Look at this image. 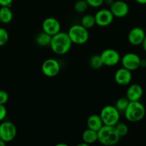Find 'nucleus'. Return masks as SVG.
Segmentation results:
<instances>
[{"label":"nucleus","mask_w":146,"mask_h":146,"mask_svg":"<svg viewBox=\"0 0 146 146\" xmlns=\"http://www.w3.org/2000/svg\"><path fill=\"white\" fill-rule=\"evenodd\" d=\"M143 95L142 86L138 84H131L126 91V98L130 101H140Z\"/></svg>","instance_id":"obj_15"},{"label":"nucleus","mask_w":146,"mask_h":146,"mask_svg":"<svg viewBox=\"0 0 146 146\" xmlns=\"http://www.w3.org/2000/svg\"><path fill=\"white\" fill-rule=\"evenodd\" d=\"M115 129L121 138L125 136L128 133V127L125 123L118 121L115 125Z\"/></svg>","instance_id":"obj_23"},{"label":"nucleus","mask_w":146,"mask_h":146,"mask_svg":"<svg viewBox=\"0 0 146 146\" xmlns=\"http://www.w3.org/2000/svg\"><path fill=\"white\" fill-rule=\"evenodd\" d=\"M89 65L91 68H94V69H99V68H101L104 66L101 56L99 54H96V55L92 56L90 58Z\"/></svg>","instance_id":"obj_22"},{"label":"nucleus","mask_w":146,"mask_h":146,"mask_svg":"<svg viewBox=\"0 0 146 146\" xmlns=\"http://www.w3.org/2000/svg\"><path fill=\"white\" fill-rule=\"evenodd\" d=\"M61 145H64V146H68V145H66V144H64V143L58 144V145H57V146H61Z\"/></svg>","instance_id":"obj_35"},{"label":"nucleus","mask_w":146,"mask_h":146,"mask_svg":"<svg viewBox=\"0 0 146 146\" xmlns=\"http://www.w3.org/2000/svg\"><path fill=\"white\" fill-rule=\"evenodd\" d=\"M81 24L87 29L93 28L96 25L95 17L92 14H86L81 19Z\"/></svg>","instance_id":"obj_20"},{"label":"nucleus","mask_w":146,"mask_h":146,"mask_svg":"<svg viewBox=\"0 0 146 146\" xmlns=\"http://www.w3.org/2000/svg\"><path fill=\"white\" fill-rule=\"evenodd\" d=\"M42 29L44 32L52 36L61 31V24L56 18L48 17L43 21Z\"/></svg>","instance_id":"obj_12"},{"label":"nucleus","mask_w":146,"mask_h":146,"mask_svg":"<svg viewBox=\"0 0 146 146\" xmlns=\"http://www.w3.org/2000/svg\"><path fill=\"white\" fill-rule=\"evenodd\" d=\"M110 10L114 17L123 18L126 17L129 13V6L125 1L122 0L114 1L113 3L110 6Z\"/></svg>","instance_id":"obj_11"},{"label":"nucleus","mask_w":146,"mask_h":146,"mask_svg":"<svg viewBox=\"0 0 146 146\" xmlns=\"http://www.w3.org/2000/svg\"><path fill=\"white\" fill-rule=\"evenodd\" d=\"M17 133V127L13 123L4 121L0 124V138L6 143L14 141Z\"/></svg>","instance_id":"obj_6"},{"label":"nucleus","mask_w":146,"mask_h":146,"mask_svg":"<svg viewBox=\"0 0 146 146\" xmlns=\"http://www.w3.org/2000/svg\"><path fill=\"white\" fill-rule=\"evenodd\" d=\"M7 115V111L4 105L0 104V122L5 119Z\"/></svg>","instance_id":"obj_28"},{"label":"nucleus","mask_w":146,"mask_h":146,"mask_svg":"<svg viewBox=\"0 0 146 146\" xmlns=\"http://www.w3.org/2000/svg\"><path fill=\"white\" fill-rule=\"evenodd\" d=\"M132 77L131 71L123 67L117 70L114 76L115 82L120 86L128 85L132 81Z\"/></svg>","instance_id":"obj_14"},{"label":"nucleus","mask_w":146,"mask_h":146,"mask_svg":"<svg viewBox=\"0 0 146 146\" xmlns=\"http://www.w3.org/2000/svg\"><path fill=\"white\" fill-rule=\"evenodd\" d=\"M134 1L138 3V4H142V5L146 4V0H134Z\"/></svg>","instance_id":"obj_32"},{"label":"nucleus","mask_w":146,"mask_h":146,"mask_svg":"<svg viewBox=\"0 0 146 146\" xmlns=\"http://www.w3.org/2000/svg\"><path fill=\"white\" fill-rule=\"evenodd\" d=\"M67 33L73 44L78 45L86 44L89 38L88 29L81 24H74L71 26Z\"/></svg>","instance_id":"obj_4"},{"label":"nucleus","mask_w":146,"mask_h":146,"mask_svg":"<svg viewBox=\"0 0 146 146\" xmlns=\"http://www.w3.org/2000/svg\"><path fill=\"white\" fill-rule=\"evenodd\" d=\"M88 7L98 8L104 4V0H86Z\"/></svg>","instance_id":"obj_26"},{"label":"nucleus","mask_w":146,"mask_h":146,"mask_svg":"<svg viewBox=\"0 0 146 146\" xmlns=\"http://www.w3.org/2000/svg\"><path fill=\"white\" fill-rule=\"evenodd\" d=\"M103 125H104V123L99 115L94 114V115H90L87 119V127L90 129L98 132L102 128Z\"/></svg>","instance_id":"obj_16"},{"label":"nucleus","mask_w":146,"mask_h":146,"mask_svg":"<svg viewBox=\"0 0 146 146\" xmlns=\"http://www.w3.org/2000/svg\"><path fill=\"white\" fill-rule=\"evenodd\" d=\"M145 35L143 29L138 27H134L128 33V40L133 46H139L142 44Z\"/></svg>","instance_id":"obj_13"},{"label":"nucleus","mask_w":146,"mask_h":146,"mask_svg":"<svg viewBox=\"0 0 146 146\" xmlns=\"http://www.w3.org/2000/svg\"><path fill=\"white\" fill-rule=\"evenodd\" d=\"M96 24L99 27H105L109 26L113 21L114 16L111 13V10L107 9H100L94 15Z\"/></svg>","instance_id":"obj_10"},{"label":"nucleus","mask_w":146,"mask_h":146,"mask_svg":"<svg viewBox=\"0 0 146 146\" xmlns=\"http://www.w3.org/2000/svg\"><path fill=\"white\" fill-rule=\"evenodd\" d=\"M13 12L10 7H1L0 8V22L7 24L11 21Z\"/></svg>","instance_id":"obj_18"},{"label":"nucleus","mask_w":146,"mask_h":146,"mask_svg":"<svg viewBox=\"0 0 146 146\" xmlns=\"http://www.w3.org/2000/svg\"><path fill=\"white\" fill-rule=\"evenodd\" d=\"M72 44L73 43L68 36V33L59 31L52 36L49 46L54 54L57 55H64L70 51Z\"/></svg>","instance_id":"obj_1"},{"label":"nucleus","mask_w":146,"mask_h":146,"mask_svg":"<svg viewBox=\"0 0 146 146\" xmlns=\"http://www.w3.org/2000/svg\"><path fill=\"white\" fill-rule=\"evenodd\" d=\"M9 40V34L7 30L0 27V46H3Z\"/></svg>","instance_id":"obj_25"},{"label":"nucleus","mask_w":146,"mask_h":146,"mask_svg":"<svg viewBox=\"0 0 146 146\" xmlns=\"http://www.w3.org/2000/svg\"><path fill=\"white\" fill-rule=\"evenodd\" d=\"M123 113L125 118L129 122H138L145 117V108L143 104L139 101H130Z\"/></svg>","instance_id":"obj_3"},{"label":"nucleus","mask_w":146,"mask_h":146,"mask_svg":"<svg viewBox=\"0 0 146 146\" xmlns=\"http://www.w3.org/2000/svg\"><path fill=\"white\" fill-rule=\"evenodd\" d=\"M82 141L88 145L94 143L98 141V132L92 129L85 130L82 134Z\"/></svg>","instance_id":"obj_17"},{"label":"nucleus","mask_w":146,"mask_h":146,"mask_svg":"<svg viewBox=\"0 0 146 146\" xmlns=\"http://www.w3.org/2000/svg\"><path fill=\"white\" fill-rule=\"evenodd\" d=\"M141 67H143V68H145V67H146V59H141Z\"/></svg>","instance_id":"obj_33"},{"label":"nucleus","mask_w":146,"mask_h":146,"mask_svg":"<svg viewBox=\"0 0 146 146\" xmlns=\"http://www.w3.org/2000/svg\"><path fill=\"white\" fill-rule=\"evenodd\" d=\"M141 61V58L135 53H127L122 58H121L122 66L131 71H135L140 68Z\"/></svg>","instance_id":"obj_8"},{"label":"nucleus","mask_w":146,"mask_h":146,"mask_svg":"<svg viewBox=\"0 0 146 146\" xmlns=\"http://www.w3.org/2000/svg\"><path fill=\"white\" fill-rule=\"evenodd\" d=\"M129 102L130 101L126 97H121V98H119L117 100L114 106L117 108V110L119 111L120 113H123L126 108L128 107Z\"/></svg>","instance_id":"obj_21"},{"label":"nucleus","mask_w":146,"mask_h":146,"mask_svg":"<svg viewBox=\"0 0 146 146\" xmlns=\"http://www.w3.org/2000/svg\"><path fill=\"white\" fill-rule=\"evenodd\" d=\"M101 58L104 66H114L121 61L120 54L115 49L107 48L104 50L101 54Z\"/></svg>","instance_id":"obj_9"},{"label":"nucleus","mask_w":146,"mask_h":146,"mask_svg":"<svg viewBox=\"0 0 146 146\" xmlns=\"http://www.w3.org/2000/svg\"><path fill=\"white\" fill-rule=\"evenodd\" d=\"M141 45H142L144 51H145L146 52V35H145V38H144L143 41V43H142V44H141Z\"/></svg>","instance_id":"obj_31"},{"label":"nucleus","mask_w":146,"mask_h":146,"mask_svg":"<svg viewBox=\"0 0 146 146\" xmlns=\"http://www.w3.org/2000/svg\"><path fill=\"white\" fill-rule=\"evenodd\" d=\"M120 115L121 113L115 106L108 105L101 109L99 115L104 125L114 126L120 121Z\"/></svg>","instance_id":"obj_5"},{"label":"nucleus","mask_w":146,"mask_h":146,"mask_svg":"<svg viewBox=\"0 0 146 146\" xmlns=\"http://www.w3.org/2000/svg\"><path fill=\"white\" fill-rule=\"evenodd\" d=\"M9 100V94L4 90H0V104L4 105Z\"/></svg>","instance_id":"obj_27"},{"label":"nucleus","mask_w":146,"mask_h":146,"mask_svg":"<svg viewBox=\"0 0 146 146\" xmlns=\"http://www.w3.org/2000/svg\"><path fill=\"white\" fill-rule=\"evenodd\" d=\"M114 0H104V4H107V5L111 6L113 3Z\"/></svg>","instance_id":"obj_30"},{"label":"nucleus","mask_w":146,"mask_h":146,"mask_svg":"<svg viewBox=\"0 0 146 146\" xmlns=\"http://www.w3.org/2000/svg\"><path fill=\"white\" fill-rule=\"evenodd\" d=\"M6 144L7 143H6L4 141H2V140L0 138V146H5Z\"/></svg>","instance_id":"obj_34"},{"label":"nucleus","mask_w":146,"mask_h":146,"mask_svg":"<svg viewBox=\"0 0 146 146\" xmlns=\"http://www.w3.org/2000/svg\"><path fill=\"white\" fill-rule=\"evenodd\" d=\"M121 137L112 125H103L98 131V141L104 145H114L119 142Z\"/></svg>","instance_id":"obj_2"},{"label":"nucleus","mask_w":146,"mask_h":146,"mask_svg":"<svg viewBox=\"0 0 146 146\" xmlns=\"http://www.w3.org/2000/svg\"><path fill=\"white\" fill-rule=\"evenodd\" d=\"M13 0H0V6L1 7H11Z\"/></svg>","instance_id":"obj_29"},{"label":"nucleus","mask_w":146,"mask_h":146,"mask_svg":"<svg viewBox=\"0 0 146 146\" xmlns=\"http://www.w3.org/2000/svg\"><path fill=\"white\" fill-rule=\"evenodd\" d=\"M51 36L44 32V31L40 32L35 37V42L40 46H49L51 41Z\"/></svg>","instance_id":"obj_19"},{"label":"nucleus","mask_w":146,"mask_h":146,"mask_svg":"<svg viewBox=\"0 0 146 146\" xmlns=\"http://www.w3.org/2000/svg\"><path fill=\"white\" fill-rule=\"evenodd\" d=\"M88 5L86 0H78L74 4V9L78 13H84L88 9Z\"/></svg>","instance_id":"obj_24"},{"label":"nucleus","mask_w":146,"mask_h":146,"mask_svg":"<svg viewBox=\"0 0 146 146\" xmlns=\"http://www.w3.org/2000/svg\"><path fill=\"white\" fill-rule=\"evenodd\" d=\"M61 70L59 62L55 58H48L43 62L41 71L46 76L52 78L58 74Z\"/></svg>","instance_id":"obj_7"}]
</instances>
